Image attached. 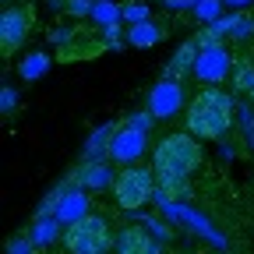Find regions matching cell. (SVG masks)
Masks as SVG:
<instances>
[{"label": "cell", "instance_id": "1", "mask_svg": "<svg viewBox=\"0 0 254 254\" xmlns=\"http://www.w3.org/2000/svg\"><path fill=\"white\" fill-rule=\"evenodd\" d=\"M233 120H237V95L222 92L215 85H205L187 103L184 131L194 134L198 141H222L233 131Z\"/></svg>", "mask_w": 254, "mask_h": 254}, {"label": "cell", "instance_id": "2", "mask_svg": "<svg viewBox=\"0 0 254 254\" xmlns=\"http://www.w3.org/2000/svg\"><path fill=\"white\" fill-rule=\"evenodd\" d=\"M205 163V148L194 134L187 131H170L155 141L152 148V170L155 177H190L194 170H201Z\"/></svg>", "mask_w": 254, "mask_h": 254}, {"label": "cell", "instance_id": "3", "mask_svg": "<svg viewBox=\"0 0 254 254\" xmlns=\"http://www.w3.org/2000/svg\"><path fill=\"white\" fill-rule=\"evenodd\" d=\"M64 247L67 254H110V247H117V233L106 215L88 212L85 219L64 230Z\"/></svg>", "mask_w": 254, "mask_h": 254}, {"label": "cell", "instance_id": "4", "mask_svg": "<svg viewBox=\"0 0 254 254\" xmlns=\"http://www.w3.org/2000/svg\"><path fill=\"white\" fill-rule=\"evenodd\" d=\"M159 177L152 166H127L117 173V184H113V201L127 212V215H138L152 198H155V187Z\"/></svg>", "mask_w": 254, "mask_h": 254}, {"label": "cell", "instance_id": "5", "mask_svg": "<svg viewBox=\"0 0 254 254\" xmlns=\"http://www.w3.org/2000/svg\"><path fill=\"white\" fill-rule=\"evenodd\" d=\"M187 92L177 78H159L152 88H148V99H145V110L155 117V120H173L184 106H187Z\"/></svg>", "mask_w": 254, "mask_h": 254}, {"label": "cell", "instance_id": "6", "mask_svg": "<svg viewBox=\"0 0 254 254\" xmlns=\"http://www.w3.org/2000/svg\"><path fill=\"white\" fill-rule=\"evenodd\" d=\"M233 53L226 50V46H208V50H201L198 53V64H194V74H198V81H205V85H222L230 74H233Z\"/></svg>", "mask_w": 254, "mask_h": 254}, {"label": "cell", "instance_id": "7", "mask_svg": "<svg viewBox=\"0 0 254 254\" xmlns=\"http://www.w3.org/2000/svg\"><path fill=\"white\" fill-rule=\"evenodd\" d=\"M145 152H148V134L138 131V127L120 124L117 134H113V145H110V159H113V163H120L124 170L127 166H138V159Z\"/></svg>", "mask_w": 254, "mask_h": 254}, {"label": "cell", "instance_id": "8", "mask_svg": "<svg viewBox=\"0 0 254 254\" xmlns=\"http://www.w3.org/2000/svg\"><path fill=\"white\" fill-rule=\"evenodd\" d=\"M28 28H32V14L25 7H4V14H0V50H4V57L25 46Z\"/></svg>", "mask_w": 254, "mask_h": 254}, {"label": "cell", "instance_id": "9", "mask_svg": "<svg viewBox=\"0 0 254 254\" xmlns=\"http://www.w3.org/2000/svg\"><path fill=\"white\" fill-rule=\"evenodd\" d=\"M117 184V173L110 170V163H81L71 170V187H81V190H106V187H113Z\"/></svg>", "mask_w": 254, "mask_h": 254}, {"label": "cell", "instance_id": "10", "mask_svg": "<svg viewBox=\"0 0 254 254\" xmlns=\"http://www.w3.org/2000/svg\"><path fill=\"white\" fill-rule=\"evenodd\" d=\"M117 254H163L145 226H124L117 233Z\"/></svg>", "mask_w": 254, "mask_h": 254}, {"label": "cell", "instance_id": "11", "mask_svg": "<svg viewBox=\"0 0 254 254\" xmlns=\"http://www.w3.org/2000/svg\"><path fill=\"white\" fill-rule=\"evenodd\" d=\"M92 208H88V194L81 187H67V194L60 198V208H57V219H60V226L67 230V226H74L78 219H85Z\"/></svg>", "mask_w": 254, "mask_h": 254}, {"label": "cell", "instance_id": "12", "mask_svg": "<svg viewBox=\"0 0 254 254\" xmlns=\"http://www.w3.org/2000/svg\"><path fill=\"white\" fill-rule=\"evenodd\" d=\"M113 134H117V124H99V127H95V131L85 138V148H81V159H85V163H99L103 155H110Z\"/></svg>", "mask_w": 254, "mask_h": 254}, {"label": "cell", "instance_id": "13", "mask_svg": "<svg viewBox=\"0 0 254 254\" xmlns=\"http://www.w3.org/2000/svg\"><path fill=\"white\" fill-rule=\"evenodd\" d=\"M198 43L190 39V43H180L177 46V53L170 57V64H166V71H163V78H177L180 81V74L184 71H194V64H198Z\"/></svg>", "mask_w": 254, "mask_h": 254}, {"label": "cell", "instance_id": "14", "mask_svg": "<svg viewBox=\"0 0 254 254\" xmlns=\"http://www.w3.org/2000/svg\"><path fill=\"white\" fill-rule=\"evenodd\" d=\"M230 81H233V95H251V92H254V60H251L247 53H240V57L233 60Z\"/></svg>", "mask_w": 254, "mask_h": 254}, {"label": "cell", "instance_id": "15", "mask_svg": "<svg viewBox=\"0 0 254 254\" xmlns=\"http://www.w3.org/2000/svg\"><path fill=\"white\" fill-rule=\"evenodd\" d=\"M127 43L138 46V50H148V46H159L163 43V28H159L155 21H145V25H134L131 32H127Z\"/></svg>", "mask_w": 254, "mask_h": 254}, {"label": "cell", "instance_id": "16", "mask_svg": "<svg viewBox=\"0 0 254 254\" xmlns=\"http://www.w3.org/2000/svg\"><path fill=\"white\" fill-rule=\"evenodd\" d=\"M57 233H60V219H57V215H50V219H36V222H32L28 240L36 244V247H50V244L57 240Z\"/></svg>", "mask_w": 254, "mask_h": 254}, {"label": "cell", "instance_id": "17", "mask_svg": "<svg viewBox=\"0 0 254 254\" xmlns=\"http://www.w3.org/2000/svg\"><path fill=\"white\" fill-rule=\"evenodd\" d=\"M92 21L99 25V28L120 25V21H124V7H120V4H113V0H95V7H92Z\"/></svg>", "mask_w": 254, "mask_h": 254}, {"label": "cell", "instance_id": "18", "mask_svg": "<svg viewBox=\"0 0 254 254\" xmlns=\"http://www.w3.org/2000/svg\"><path fill=\"white\" fill-rule=\"evenodd\" d=\"M50 71V57L43 53V50H36V53H28L21 64H18V74L25 78V81H36V78H43Z\"/></svg>", "mask_w": 254, "mask_h": 254}, {"label": "cell", "instance_id": "19", "mask_svg": "<svg viewBox=\"0 0 254 254\" xmlns=\"http://www.w3.org/2000/svg\"><path fill=\"white\" fill-rule=\"evenodd\" d=\"M159 194L170 201H187L190 198V184L184 177H159Z\"/></svg>", "mask_w": 254, "mask_h": 254}, {"label": "cell", "instance_id": "20", "mask_svg": "<svg viewBox=\"0 0 254 254\" xmlns=\"http://www.w3.org/2000/svg\"><path fill=\"white\" fill-rule=\"evenodd\" d=\"M194 18L201 25H215L222 18V0H201V4H194Z\"/></svg>", "mask_w": 254, "mask_h": 254}, {"label": "cell", "instance_id": "21", "mask_svg": "<svg viewBox=\"0 0 254 254\" xmlns=\"http://www.w3.org/2000/svg\"><path fill=\"white\" fill-rule=\"evenodd\" d=\"M148 14H152V11H148L145 4H138V0H127V4H124V21L131 25V28H134V25H145V21H152Z\"/></svg>", "mask_w": 254, "mask_h": 254}, {"label": "cell", "instance_id": "22", "mask_svg": "<svg viewBox=\"0 0 254 254\" xmlns=\"http://www.w3.org/2000/svg\"><path fill=\"white\" fill-rule=\"evenodd\" d=\"M230 39H233V43H247V39H254V18L240 14L237 25H233V32H230Z\"/></svg>", "mask_w": 254, "mask_h": 254}, {"label": "cell", "instance_id": "23", "mask_svg": "<svg viewBox=\"0 0 254 254\" xmlns=\"http://www.w3.org/2000/svg\"><path fill=\"white\" fill-rule=\"evenodd\" d=\"M92 7H95V0H67V11L71 18H92Z\"/></svg>", "mask_w": 254, "mask_h": 254}, {"label": "cell", "instance_id": "24", "mask_svg": "<svg viewBox=\"0 0 254 254\" xmlns=\"http://www.w3.org/2000/svg\"><path fill=\"white\" fill-rule=\"evenodd\" d=\"M124 124H127V127H138V131H145V134H148V131H152V124H155V117H152L148 110H141V113H131Z\"/></svg>", "mask_w": 254, "mask_h": 254}, {"label": "cell", "instance_id": "25", "mask_svg": "<svg viewBox=\"0 0 254 254\" xmlns=\"http://www.w3.org/2000/svg\"><path fill=\"white\" fill-rule=\"evenodd\" d=\"M32 251H36V244L28 237H11L7 240V254H32Z\"/></svg>", "mask_w": 254, "mask_h": 254}, {"label": "cell", "instance_id": "26", "mask_svg": "<svg viewBox=\"0 0 254 254\" xmlns=\"http://www.w3.org/2000/svg\"><path fill=\"white\" fill-rule=\"evenodd\" d=\"M120 25H124V21H120ZM120 25H110V28H103V46H110V50L124 46V43H120Z\"/></svg>", "mask_w": 254, "mask_h": 254}, {"label": "cell", "instance_id": "27", "mask_svg": "<svg viewBox=\"0 0 254 254\" xmlns=\"http://www.w3.org/2000/svg\"><path fill=\"white\" fill-rule=\"evenodd\" d=\"M18 106V92L11 88V85H4V92H0V110H4V113H11Z\"/></svg>", "mask_w": 254, "mask_h": 254}, {"label": "cell", "instance_id": "28", "mask_svg": "<svg viewBox=\"0 0 254 254\" xmlns=\"http://www.w3.org/2000/svg\"><path fill=\"white\" fill-rule=\"evenodd\" d=\"M145 226H148V233H159L163 240H173V233H170V230H166L159 219H152V215H145Z\"/></svg>", "mask_w": 254, "mask_h": 254}, {"label": "cell", "instance_id": "29", "mask_svg": "<svg viewBox=\"0 0 254 254\" xmlns=\"http://www.w3.org/2000/svg\"><path fill=\"white\" fill-rule=\"evenodd\" d=\"M222 4H230V7H247L251 0H222Z\"/></svg>", "mask_w": 254, "mask_h": 254}, {"label": "cell", "instance_id": "30", "mask_svg": "<svg viewBox=\"0 0 254 254\" xmlns=\"http://www.w3.org/2000/svg\"><path fill=\"white\" fill-rule=\"evenodd\" d=\"M247 99H251V110H254V92H251V95H247Z\"/></svg>", "mask_w": 254, "mask_h": 254}, {"label": "cell", "instance_id": "31", "mask_svg": "<svg viewBox=\"0 0 254 254\" xmlns=\"http://www.w3.org/2000/svg\"><path fill=\"white\" fill-rule=\"evenodd\" d=\"M187 4H190V7H194V4H201V0H187Z\"/></svg>", "mask_w": 254, "mask_h": 254}]
</instances>
